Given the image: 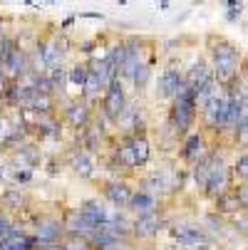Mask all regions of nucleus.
<instances>
[{"label":"nucleus","mask_w":248,"mask_h":250,"mask_svg":"<svg viewBox=\"0 0 248 250\" xmlns=\"http://www.w3.org/2000/svg\"><path fill=\"white\" fill-rule=\"evenodd\" d=\"M233 176L238 178V181L248 184V151L238 154V159H236V164H233Z\"/></svg>","instance_id":"nucleus-25"},{"label":"nucleus","mask_w":248,"mask_h":250,"mask_svg":"<svg viewBox=\"0 0 248 250\" xmlns=\"http://www.w3.org/2000/svg\"><path fill=\"white\" fill-rule=\"evenodd\" d=\"M216 210H219V213H224V216H236V213H241L243 208H241V203H238L236 193H233V191H226L224 196H219V198H216Z\"/></svg>","instance_id":"nucleus-20"},{"label":"nucleus","mask_w":248,"mask_h":250,"mask_svg":"<svg viewBox=\"0 0 248 250\" xmlns=\"http://www.w3.org/2000/svg\"><path fill=\"white\" fill-rule=\"evenodd\" d=\"M214 82V72H211V67L203 62V60H199V62H194L191 64V69L184 75V84L196 94L199 89H203L206 84H211Z\"/></svg>","instance_id":"nucleus-13"},{"label":"nucleus","mask_w":248,"mask_h":250,"mask_svg":"<svg viewBox=\"0 0 248 250\" xmlns=\"http://www.w3.org/2000/svg\"><path fill=\"white\" fill-rule=\"evenodd\" d=\"M181 87H184V75H181V69L166 67L164 72L159 75V80H157V97H159V99H174L176 94H179Z\"/></svg>","instance_id":"nucleus-8"},{"label":"nucleus","mask_w":248,"mask_h":250,"mask_svg":"<svg viewBox=\"0 0 248 250\" xmlns=\"http://www.w3.org/2000/svg\"><path fill=\"white\" fill-rule=\"evenodd\" d=\"M236 141H241L243 146H248V122L241 124V126L236 129Z\"/></svg>","instance_id":"nucleus-30"},{"label":"nucleus","mask_w":248,"mask_h":250,"mask_svg":"<svg viewBox=\"0 0 248 250\" xmlns=\"http://www.w3.org/2000/svg\"><path fill=\"white\" fill-rule=\"evenodd\" d=\"M8 84H10V80L0 72V97H5V92H8Z\"/></svg>","instance_id":"nucleus-33"},{"label":"nucleus","mask_w":248,"mask_h":250,"mask_svg":"<svg viewBox=\"0 0 248 250\" xmlns=\"http://www.w3.org/2000/svg\"><path fill=\"white\" fill-rule=\"evenodd\" d=\"M134 218H141V216H152V213H159V198L157 193L147 191V188H136L132 193V201H129V208H127Z\"/></svg>","instance_id":"nucleus-7"},{"label":"nucleus","mask_w":248,"mask_h":250,"mask_svg":"<svg viewBox=\"0 0 248 250\" xmlns=\"http://www.w3.org/2000/svg\"><path fill=\"white\" fill-rule=\"evenodd\" d=\"M13 230H15V223H13V218L8 216V213H0V240H3V238H8Z\"/></svg>","instance_id":"nucleus-27"},{"label":"nucleus","mask_w":248,"mask_h":250,"mask_svg":"<svg viewBox=\"0 0 248 250\" xmlns=\"http://www.w3.org/2000/svg\"><path fill=\"white\" fill-rule=\"evenodd\" d=\"M127 146H129V154H132V161H134V166H144L147 161H149V139H147V134L144 131H134V134H129L127 139Z\"/></svg>","instance_id":"nucleus-14"},{"label":"nucleus","mask_w":248,"mask_h":250,"mask_svg":"<svg viewBox=\"0 0 248 250\" xmlns=\"http://www.w3.org/2000/svg\"><path fill=\"white\" fill-rule=\"evenodd\" d=\"M72 22H75V18H65L60 27H62V30H67V27H72Z\"/></svg>","instance_id":"nucleus-34"},{"label":"nucleus","mask_w":248,"mask_h":250,"mask_svg":"<svg viewBox=\"0 0 248 250\" xmlns=\"http://www.w3.org/2000/svg\"><path fill=\"white\" fill-rule=\"evenodd\" d=\"M231 10H228V20H236V15H241V3H236V0H228V3H226Z\"/></svg>","instance_id":"nucleus-31"},{"label":"nucleus","mask_w":248,"mask_h":250,"mask_svg":"<svg viewBox=\"0 0 248 250\" xmlns=\"http://www.w3.org/2000/svg\"><path fill=\"white\" fill-rule=\"evenodd\" d=\"M184 250H189V248H184Z\"/></svg>","instance_id":"nucleus-36"},{"label":"nucleus","mask_w":248,"mask_h":250,"mask_svg":"<svg viewBox=\"0 0 248 250\" xmlns=\"http://www.w3.org/2000/svg\"><path fill=\"white\" fill-rule=\"evenodd\" d=\"M233 193H236V198H238L241 208H243V210H248V184H241Z\"/></svg>","instance_id":"nucleus-28"},{"label":"nucleus","mask_w":248,"mask_h":250,"mask_svg":"<svg viewBox=\"0 0 248 250\" xmlns=\"http://www.w3.org/2000/svg\"><path fill=\"white\" fill-rule=\"evenodd\" d=\"M97 226L92 223V221H87L85 218V213L80 210V208H75V210H69V216H67V221H65V233L69 235V238H75V240H90V235H92V230H94Z\"/></svg>","instance_id":"nucleus-9"},{"label":"nucleus","mask_w":248,"mask_h":250,"mask_svg":"<svg viewBox=\"0 0 248 250\" xmlns=\"http://www.w3.org/2000/svg\"><path fill=\"white\" fill-rule=\"evenodd\" d=\"M221 159V154L219 151H208L196 166H194V184L199 186V188H203L206 186V181H208V176H211V171H214V166H216V161Z\"/></svg>","instance_id":"nucleus-18"},{"label":"nucleus","mask_w":248,"mask_h":250,"mask_svg":"<svg viewBox=\"0 0 248 250\" xmlns=\"http://www.w3.org/2000/svg\"><path fill=\"white\" fill-rule=\"evenodd\" d=\"M87 75H90V67H87V62H77V64H72V69L67 72V77H69V84L72 87H85V82H87Z\"/></svg>","instance_id":"nucleus-24"},{"label":"nucleus","mask_w":248,"mask_h":250,"mask_svg":"<svg viewBox=\"0 0 248 250\" xmlns=\"http://www.w3.org/2000/svg\"><path fill=\"white\" fill-rule=\"evenodd\" d=\"M246 218H248V210H246Z\"/></svg>","instance_id":"nucleus-35"},{"label":"nucleus","mask_w":248,"mask_h":250,"mask_svg":"<svg viewBox=\"0 0 248 250\" xmlns=\"http://www.w3.org/2000/svg\"><path fill=\"white\" fill-rule=\"evenodd\" d=\"M208 146H206V136L201 134V131H194V134H189L186 139H184V146H181V159L186 161V164H191V166H196L208 151H206Z\"/></svg>","instance_id":"nucleus-12"},{"label":"nucleus","mask_w":248,"mask_h":250,"mask_svg":"<svg viewBox=\"0 0 248 250\" xmlns=\"http://www.w3.org/2000/svg\"><path fill=\"white\" fill-rule=\"evenodd\" d=\"M0 250H38V240H35V235H27L15 228L8 238L0 240Z\"/></svg>","instance_id":"nucleus-17"},{"label":"nucleus","mask_w":248,"mask_h":250,"mask_svg":"<svg viewBox=\"0 0 248 250\" xmlns=\"http://www.w3.org/2000/svg\"><path fill=\"white\" fill-rule=\"evenodd\" d=\"M65 235V223L57 218H40L38 226H35V240H38V248L45 245H60Z\"/></svg>","instance_id":"nucleus-6"},{"label":"nucleus","mask_w":248,"mask_h":250,"mask_svg":"<svg viewBox=\"0 0 248 250\" xmlns=\"http://www.w3.org/2000/svg\"><path fill=\"white\" fill-rule=\"evenodd\" d=\"M80 210L85 213V218L87 221H92L94 226H99V223H104V221H110V208L104 206L102 201H85L82 206H80Z\"/></svg>","instance_id":"nucleus-19"},{"label":"nucleus","mask_w":248,"mask_h":250,"mask_svg":"<svg viewBox=\"0 0 248 250\" xmlns=\"http://www.w3.org/2000/svg\"><path fill=\"white\" fill-rule=\"evenodd\" d=\"M164 226V218H161V213H152V216H141V218H134L132 223V235L136 240H152L159 235Z\"/></svg>","instance_id":"nucleus-11"},{"label":"nucleus","mask_w":248,"mask_h":250,"mask_svg":"<svg viewBox=\"0 0 248 250\" xmlns=\"http://www.w3.org/2000/svg\"><path fill=\"white\" fill-rule=\"evenodd\" d=\"M149 77H152V64H149V62H141V64L134 69V75H132V80H129V82L134 84V89H136V92H141V89L147 87Z\"/></svg>","instance_id":"nucleus-23"},{"label":"nucleus","mask_w":248,"mask_h":250,"mask_svg":"<svg viewBox=\"0 0 248 250\" xmlns=\"http://www.w3.org/2000/svg\"><path fill=\"white\" fill-rule=\"evenodd\" d=\"M226 112H228V94H226V92H219L216 99L201 112V119H203V124H206L211 131H224Z\"/></svg>","instance_id":"nucleus-5"},{"label":"nucleus","mask_w":248,"mask_h":250,"mask_svg":"<svg viewBox=\"0 0 248 250\" xmlns=\"http://www.w3.org/2000/svg\"><path fill=\"white\" fill-rule=\"evenodd\" d=\"M62 250H92L90 248V243H85V240H69V243H62Z\"/></svg>","instance_id":"nucleus-29"},{"label":"nucleus","mask_w":248,"mask_h":250,"mask_svg":"<svg viewBox=\"0 0 248 250\" xmlns=\"http://www.w3.org/2000/svg\"><path fill=\"white\" fill-rule=\"evenodd\" d=\"M132 193L134 191L124 181H112V184L104 186V198L114 206V210H127L129 208V201H132Z\"/></svg>","instance_id":"nucleus-15"},{"label":"nucleus","mask_w":248,"mask_h":250,"mask_svg":"<svg viewBox=\"0 0 248 250\" xmlns=\"http://www.w3.org/2000/svg\"><path fill=\"white\" fill-rule=\"evenodd\" d=\"M127 104L129 102H127V89H124L122 80L112 82L107 89H104V94H102V112H104V117H107L110 122H117L124 114Z\"/></svg>","instance_id":"nucleus-3"},{"label":"nucleus","mask_w":248,"mask_h":250,"mask_svg":"<svg viewBox=\"0 0 248 250\" xmlns=\"http://www.w3.org/2000/svg\"><path fill=\"white\" fill-rule=\"evenodd\" d=\"M0 203H3L8 210H23L25 203H27V198L20 193V188H8L3 196H0Z\"/></svg>","instance_id":"nucleus-21"},{"label":"nucleus","mask_w":248,"mask_h":250,"mask_svg":"<svg viewBox=\"0 0 248 250\" xmlns=\"http://www.w3.org/2000/svg\"><path fill=\"white\" fill-rule=\"evenodd\" d=\"M82 149H85V154H97L102 149V136H99V131L94 126L85 129V134H82Z\"/></svg>","instance_id":"nucleus-22"},{"label":"nucleus","mask_w":248,"mask_h":250,"mask_svg":"<svg viewBox=\"0 0 248 250\" xmlns=\"http://www.w3.org/2000/svg\"><path fill=\"white\" fill-rule=\"evenodd\" d=\"M226 191H228V168H226L224 159H219L216 166H214V171H211V176H208L206 186H203V196L216 201V198L224 196Z\"/></svg>","instance_id":"nucleus-10"},{"label":"nucleus","mask_w":248,"mask_h":250,"mask_svg":"<svg viewBox=\"0 0 248 250\" xmlns=\"http://www.w3.org/2000/svg\"><path fill=\"white\" fill-rule=\"evenodd\" d=\"M196 102H194V92L184 84L179 89V94H176L171 99V109H169V124L176 134H186L194 122H196Z\"/></svg>","instance_id":"nucleus-2"},{"label":"nucleus","mask_w":248,"mask_h":250,"mask_svg":"<svg viewBox=\"0 0 248 250\" xmlns=\"http://www.w3.org/2000/svg\"><path fill=\"white\" fill-rule=\"evenodd\" d=\"M32 178V173L30 171H15V181H20V184H27Z\"/></svg>","instance_id":"nucleus-32"},{"label":"nucleus","mask_w":248,"mask_h":250,"mask_svg":"<svg viewBox=\"0 0 248 250\" xmlns=\"http://www.w3.org/2000/svg\"><path fill=\"white\" fill-rule=\"evenodd\" d=\"M65 119L72 124L75 129H87L90 126V122H92V109H90V104L87 102H72L65 109Z\"/></svg>","instance_id":"nucleus-16"},{"label":"nucleus","mask_w":248,"mask_h":250,"mask_svg":"<svg viewBox=\"0 0 248 250\" xmlns=\"http://www.w3.org/2000/svg\"><path fill=\"white\" fill-rule=\"evenodd\" d=\"M169 233H171V238L179 243L181 248H189V250H208L211 245H214V240H211L201 228H196V226L179 223V226H171Z\"/></svg>","instance_id":"nucleus-4"},{"label":"nucleus","mask_w":248,"mask_h":250,"mask_svg":"<svg viewBox=\"0 0 248 250\" xmlns=\"http://www.w3.org/2000/svg\"><path fill=\"white\" fill-rule=\"evenodd\" d=\"M72 166H75V171H77L80 176H92L90 154H85V151H77V154H75V161H72Z\"/></svg>","instance_id":"nucleus-26"},{"label":"nucleus","mask_w":248,"mask_h":250,"mask_svg":"<svg viewBox=\"0 0 248 250\" xmlns=\"http://www.w3.org/2000/svg\"><path fill=\"white\" fill-rule=\"evenodd\" d=\"M241 50L224 40V38H211V72H214V82L221 87H231L238 75H241Z\"/></svg>","instance_id":"nucleus-1"}]
</instances>
